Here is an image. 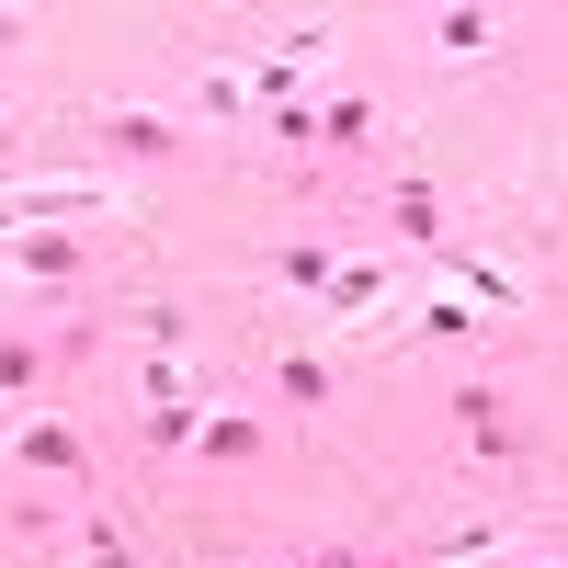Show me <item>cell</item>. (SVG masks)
<instances>
[{
    "mask_svg": "<svg viewBox=\"0 0 568 568\" xmlns=\"http://www.w3.org/2000/svg\"><path fill=\"white\" fill-rule=\"evenodd\" d=\"M136 398H205L194 353H136Z\"/></svg>",
    "mask_w": 568,
    "mask_h": 568,
    "instance_id": "15",
    "label": "cell"
},
{
    "mask_svg": "<svg viewBox=\"0 0 568 568\" xmlns=\"http://www.w3.org/2000/svg\"><path fill=\"white\" fill-rule=\"evenodd\" d=\"M34 398H58V342H23V329H0V409H34Z\"/></svg>",
    "mask_w": 568,
    "mask_h": 568,
    "instance_id": "6",
    "label": "cell"
},
{
    "mask_svg": "<svg viewBox=\"0 0 568 568\" xmlns=\"http://www.w3.org/2000/svg\"><path fill=\"white\" fill-rule=\"evenodd\" d=\"M535 568H557V557H535Z\"/></svg>",
    "mask_w": 568,
    "mask_h": 568,
    "instance_id": "22",
    "label": "cell"
},
{
    "mask_svg": "<svg viewBox=\"0 0 568 568\" xmlns=\"http://www.w3.org/2000/svg\"><path fill=\"white\" fill-rule=\"evenodd\" d=\"M0 125H12V103H0Z\"/></svg>",
    "mask_w": 568,
    "mask_h": 568,
    "instance_id": "21",
    "label": "cell"
},
{
    "mask_svg": "<svg viewBox=\"0 0 568 568\" xmlns=\"http://www.w3.org/2000/svg\"><path fill=\"white\" fill-rule=\"evenodd\" d=\"M251 444H262V420H251V409H205V433H194V455H216V466H227V455H251Z\"/></svg>",
    "mask_w": 568,
    "mask_h": 568,
    "instance_id": "16",
    "label": "cell"
},
{
    "mask_svg": "<svg viewBox=\"0 0 568 568\" xmlns=\"http://www.w3.org/2000/svg\"><path fill=\"white\" fill-rule=\"evenodd\" d=\"M524 546V524H511V511H478V524H455L444 546H433V568H489V557H511Z\"/></svg>",
    "mask_w": 568,
    "mask_h": 568,
    "instance_id": "9",
    "label": "cell"
},
{
    "mask_svg": "<svg viewBox=\"0 0 568 568\" xmlns=\"http://www.w3.org/2000/svg\"><path fill=\"white\" fill-rule=\"evenodd\" d=\"M433 45H444V58H489V45H500V12L455 0V12H433Z\"/></svg>",
    "mask_w": 568,
    "mask_h": 568,
    "instance_id": "14",
    "label": "cell"
},
{
    "mask_svg": "<svg viewBox=\"0 0 568 568\" xmlns=\"http://www.w3.org/2000/svg\"><path fill=\"white\" fill-rule=\"evenodd\" d=\"M329 262H342L329 240H284V251H273V284H284V296H307V307H318V296H329Z\"/></svg>",
    "mask_w": 568,
    "mask_h": 568,
    "instance_id": "12",
    "label": "cell"
},
{
    "mask_svg": "<svg viewBox=\"0 0 568 568\" xmlns=\"http://www.w3.org/2000/svg\"><path fill=\"white\" fill-rule=\"evenodd\" d=\"M80 273H91V227H23V240H0V284H23V296L80 284Z\"/></svg>",
    "mask_w": 568,
    "mask_h": 568,
    "instance_id": "4",
    "label": "cell"
},
{
    "mask_svg": "<svg viewBox=\"0 0 568 568\" xmlns=\"http://www.w3.org/2000/svg\"><path fill=\"white\" fill-rule=\"evenodd\" d=\"M420 342H466V329H478V307H466V296H420Z\"/></svg>",
    "mask_w": 568,
    "mask_h": 568,
    "instance_id": "17",
    "label": "cell"
},
{
    "mask_svg": "<svg viewBox=\"0 0 568 568\" xmlns=\"http://www.w3.org/2000/svg\"><path fill=\"white\" fill-rule=\"evenodd\" d=\"M318 58H329V23H307V34H284V45H262V58H240V80H251V114H284V103H307V80H318Z\"/></svg>",
    "mask_w": 568,
    "mask_h": 568,
    "instance_id": "3",
    "label": "cell"
},
{
    "mask_svg": "<svg viewBox=\"0 0 568 568\" xmlns=\"http://www.w3.org/2000/svg\"><path fill=\"white\" fill-rule=\"evenodd\" d=\"M125 329H136V353H194V307H182V296H149Z\"/></svg>",
    "mask_w": 568,
    "mask_h": 568,
    "instance_id": "13",
    "label": "cell"
},
{
    "mask_svg": "<svg viewBox=\"0 0 568 568\" xmlns=\"http://www.w3.org/2000/svg\"><path fill=\"white\" fill-rule=\"evenodd\" d=\"M375 125H387V114H375L364 91H307V136H318V149H364Z\"/></svg>",
    "mask_w": 568,
    "mask_h": 568,
    "instance_id": "8",
    "label": "cell"
},
{
    "mask_svg": "<svg viewBox=\"0 0 568 568\" xmlns=\"http://www.w3.org/2000/svg\"><path fill=\"white\" fill-rule=\"evenodd\" d=\"M194 103H205V114H251V80H240V69H205Z\"/></svg>",
    "mask_w": 568,
    "mask_h": 568,
    "instance_id": "18",
    "label": "cell"
},
{
    "mask_svg": "<svg viewBox=\"0 0 568 568\" xmlns=\"http://www.w3.org/2000/svg\"><path fill=\"white\" fill-rule=\"evenodd\" d=\"M318 568H364V557H318Z\"/></svg>",
    "mask_w": 568,
    "mask_h": 568,
    "instance_id": "20",
    "label": "cell"
},
{
    "mask_svg": "<svg viewBox=\"0 0 568 568\" xmlns=\"http://www.w3.org/2000/svg\"><path fill=\"white\" fill-rule=\"evenodd\" d=\"M273 398H284V409H329V353H318V342H284V353H273Z\"/></svg>",
    "mask_w": 568,
    "mask_h": 568,
    "instance_id": "10",
    "label": "cell"
},
{
    "mask_svg": "<svg viewBox=\"0 0 568 568\" xmlns=\"http://www.w3.org/2000/svg\"><path fill=\"white\" fill-rule=\"evenodd\" d=\"M91 149H114V160H182L194 149V114H149V103H103V114H80Z\"/></svg>",
    "mask_w": 568,
    "mask_h": 568,
    "instance_id": "2",
    "label": "cell"
},
{
    "mask_svg": "<svg viewBox=\"0 0 568 568\" xmlns=\"http://www.w3.org/2000/svg\"><path fill=\"white\" fill-rule=\"evenodd\" d=\"M80 568H136V546H125L114 524H91V535H80Z\"/></svg>",
    "mask_w": 568,
    "mask_h": 568,
    "instance_id": "19",
    "label": "cell"
},
{
    "mask_svg": "<svg viewBox=\"0 0 568 568\" xmlns=\"http://www.w3.org/2000/svg\"><path fill=\"white\" fill-rule=\"evenodd\" d=\"M387 216H398V240H420V251H444L455 227H444V182L433 171H398L387 182Z\"/></svg>",
    "mask_w": 568,
    "mask_h": 568,
    "instance_id": "7",
    "label": "cell"
},
{
    "mask_svg": "<svg viewBox=\"0 0 568 568\" xmlns=\"http://www.w3.org/2000/svg\"><path fill=\"white\" fill-rule=\"evenodd\" d=\"M0 466H45V478H91V444L69 433L58 409H23V420H0Z\"/></svg>",
    "mask_w": 568,
    "mask_h": 568,
    "instance_id": "5",
    "label": "cell"
},
{
    "mask_svg": "<svg viewBox=\"0 0 568 568\" xmlns=\"http://www.w3.org/2000/svg\"><path fill=\"white\" fill-rule=\"evenodd\" d=\"M136 433H149V455H194L205 398H136Z\"/></svg>",
    "mask_w": 568,
    "mask_h": 568,
    "instance_id": "11",
    "label": "cell"
},
{
    "mask_svg": "<svg viewBox=\"0 0 568 568\" xmlns=\"http://www.w3.org/2000/svg\"><path fill=\"white\" fill-rule=\"evenodd\" d=\"M398 307H409V273H398V262H329L318 329H342V342H364V329H398Z\"/></svg>",
    "mask_w": 568,
    "mask_h": 568,
    "instance_id": "1",
    "label": "cell"
}]
</instances>
